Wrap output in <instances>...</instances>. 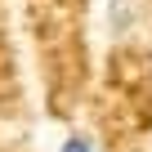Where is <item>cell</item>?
<instances>
[{
	"label": "cell",
	"instance_id": "1",
	"mask_svg": "<svg viewBox=\"0 0 152 152\" xmlns=\"http://www.w3.org/2000/svg\"><path fill=\"white\" fill-rule=\"evenodd\" d=\"M63 152H99V143H94L90 134H72V139L63 143Z\"/></svg>",
	"mask_w": 152,
	"mask_h": 152
}]
</instances>
